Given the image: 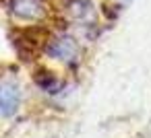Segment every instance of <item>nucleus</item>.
<instances>
[{
	"label": "nucleus",
	"mask_w": 151,
	"mask_h": 138,
	"mask_svg": "<svg viewBox=\"0 0 151 138\" xmlns=\"http://www.w3.org/2000/svg\"><path fill=\"white\" fill-rule=\"evenodd\" d=\"M19 105H21L19 85L11 78H0V115L2 117L15 115Z\"/></svg>",
	"instance_id": "obj_1"
},
{
	"label": "nucleus",
	"mask_w": 151,
	"mask_h": 138,
	"mask_svg": "<svg viewBox=\"0 0 151 138\" xmlns=\"http://www.w3.org/2000/svg\"><path fill=\"white\" fill-rule=\"evenodd\" d=\"M46 54L54 60H62V62H75L79 56V46L75 41V37L70 35H58L52 41H48L46 46Z\"/></svg>",
	"instance_id": "obj_2"
},
{
	"label": "nucleus",
	"mask_w": 151,
	"mask_h": 138,
	"mask_svg": "<svg viewBox=\"0 0 151 138\" xmlns=\"http://www.w3.org/2000/svg\"><path fill=\"white\" fill-rule=\"evenodd\" d=\"M9 13L17 19L40 21L46 15L42 0H9Z\"/></svg>",
	"instance_id": "obj_3"
},
{
	"label": "nucleus",
	"mask_w": 151,
	"mask_h": 138,
	"mask_svg": "<svg viewBox=\"0 0 151 138\" xmlns=\"http://www.w3.org/2000/svg\"><path fill=\"white\" fill-rule=\"evenodd\" d=\"M35 85L42 89V91H46V93H56L58 91V78L52 74V72H40L37 76H35Z\"/></svg>",
	"instance_id": "obj_4"
},
{
	"label": "nucleus",
	"mask_w": 151,
	"mask_h": 138,
	"mask_svg": "<svg viewBox=\"0 0 151 138\" xmlns=\"http://www.w3.org/2000/svg\"><path fill=\"white\" fill-rule=\"evenodd\" d=\"M70 11H73L75 17L81 19V21L93 15V6H91L89 0H73V2H70Z\"/></svg>",
	"instance_id": "obj_5"
}]
</instances>
